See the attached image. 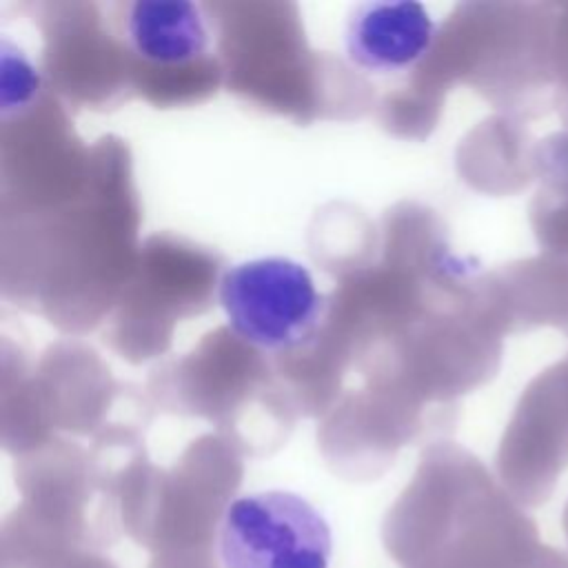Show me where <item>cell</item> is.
I'll return each mask as SVG.
<instances>
[{
	"label": "cell",
	"instance_id": "cell-1",
	"mask_svg": "<svg viewBox=\"0 0 568 568\" xmlns=\"http://www.w3.org/2000/svg\"><path fill=\"white\" fill-rule=\"evenodd\" d=\"M402 568H539L532 521L466 455L428 464L384 521Z\"/></svg>",
	"mask_w": 568,
	"mask_h": 568
},
{
	"label": "cell",
	"instance_id": "cell-2",
	"mask_svg": "<svg viewBox=\"0 0 568 568\" xmlns=\"http://www.w3.org/2000/svg\"><path fill=\"white\" fill-rule=\"evenodd\" d=\"M217 302L231 331L262 353L304 348L326 306L311 271L282 255L229 266L217 282Z\"/></svg>",
	"mask_w": 568,
	"mask_h": 568
},
{
	"label": "cell",
	"instance_id": "cell-3",
	"mask_svg": "<svg viewBox=\"0 0 568 568\" xmlns=\"http://www.w3.org/2000/svg\"><path fill=\"white\" fill-rule=\"evenodd\" d=\"M224 568H328L331 528L291 490H262L229 504L220 526Z\"/></svg>",
	"mask_w": 568,
	"mask_h": 568
},
{
	"label": "cell",
	"instance_id": "cell-4",
	"mask_svg": "<svg viewBox=\"0 0 568 568\" xmlns=\"http://www.w3.org/2000/svg\"><path fill=\"white\" fill-rule=\"evenodd\" d=\"M568 466V355L524 390L497 455L510 497L544 504Z\"/></svg>",
	"mask_w": 568,
	"mask_h": 568
},
{
	"label": "cell",
	"instance_id": "cell-5",
	"mask_svg": "<svg viewBox=\"0 0 568 568\" xmlns=\"http://www.w3.org/2000/svg\"><path fill=\"white\" fill-rule=\"evenodd\" d=\"M435 20L422 2H359L344 24L348 62L371 75H402L433 49Z\"/></svg>",
	"mask_w": 568,
	"mask_h": 568
},
{
	"label": "cell",
	"instance_id": "cell-6",
	"mask_svg": "<svg viewBox=\"0 0 568 568\" xmlns=\"http://www.w3.org/2000/svg\"><path fill=\"white\" fill-rule=\"evenodd\" d=\"M493 308L508 331L552 326L568 335V253L546 251L510 264L495 286Z\"/></svg>",
	"mask_w": 568,
	"mask_h": 568
},
{
	"label": "cell",
	"instance_id": "cell-7",
	"mask_svg": "<svg viewBox=\"0 0 568 568\" xmlns=\"http://www.w3.org/2000/svg\"><path fill=\"white\" fill-rule=\"evenodd\" d=\"M129 49L158 67H182L204 55L209 29L202 7L189 0H135L126 7Z\"/></svg>",
	"mask_w": 568,
	"mask_h": 568
},
{
	"label": "cell",
	"instance_id": "cell-8",
	"mask_svg": "<svg viewBox=\"0 0 568 568\" xmlns=\"http://www.w3.org/2000/svg\"><path fill=\"white\" fill-rule=\"evenodd\" d=\"M539 189L530 204V224L546 251L568 253V126L535 144Z\"/></svg>",
	"mask_w": 568,
	"mask_h": 568
},
{
	"label": "cell",
	"instance_id": "cell-9",
	"mask_svg": "<svg viewBox=\"0 0 568 568\" xmlns=\"http://www.w3.org/2000/svg\"><path fill=\"white\" fill-rule=\"evenodd\" d=\"M38 91V75H33V67L18 51H11V44H2V111L4 115L11 109L24 106L33 93Z\"/></svg>",
	"mask_w": 568,
	"mask_h": 568
},
{
	"label": "cell",
	"instance_id": "cell-10",
	"mask_svg": "<svg viewBox=\"0 0 568 568\" xmlns=\"http://www.w3.org/2000/svg\"><path fill=\"white\" fill-rule=\"evenodd\" d=\"M550 67L557 91V102L568 100V2H552L550 29Z\"/></svg>",
	"mask_w": 568,
	"mask_h": 568
},
{
	"label": "cell",
	"instance_id": "cell-11",
	"mask_svg": "<svg viewBox=\"0 0 568 568\" xmlns=\"http://www.w3.org/2000/svg\"><path fill=\"white\" fill-rule=\"evenodd\" d=\"M149 568H217L213 546L173 548L151 555Z\"/></svg>",
	"mask_w": 568,
	"mask_h": 568
},
{
	"label": "cell",
	"instance_id": "cell-12",
	"mask_svg": "<svg viewBox=\"0 0 568 568\" xmlns=\"http://www.w3.org/2000/svg\"><path fill=\"white\" fill-rule=\"evenodd\" d=\"M40 568H118V566L109 557L100 555V550L73 548L49 559Z\"/></svg>",
	"mask_w": 568,
	"mask_h": 568
},
{
	"label": "cell",
	"instance_id": "cell-13",
	"mask_svg": "<svg viewBox=\"0 0 568 568\" xmlns=\"http://www.w3.org/2000/svg\"><path fill=\"white\" fill-rule=\"evenodd\" d=\"M564 528H566V535H568V504H566V510H564Z\"/></svg>",
	"mask_w": 568,
	"mask_h": 568
}]
</instances>
